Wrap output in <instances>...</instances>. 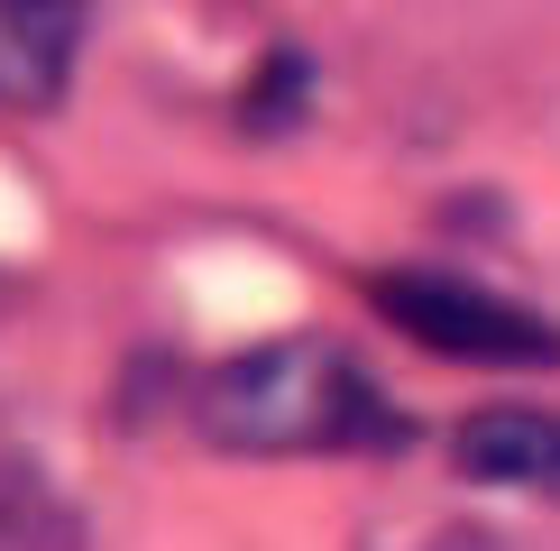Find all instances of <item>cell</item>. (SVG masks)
<instances>
[{
  "label": "cell",
  "instance_id": "1",
  "mask_svg": "<svg viewBox=\"0 0 560 551\" xmlns=\"http://www.w3.org/2000/svg\"><path fill=\"white\" fill-rule=\"evenodd\" d=\"M202 432H212L221 450H258V459L405 442V423L377 405V386L359 377V359L322 350V340H276V350L230 359L221 377L202 386Z\"/></svg>",
  "mask_w": 560,
  "mask_h": 551
},
{
  "label": "cell",
  "instance_id": "2",
  "mask_svg": "<svg viewBox=\"0 0 560 551\" xmlns=\"http://www.w3.org/2000/svg\"><path fill=\"white\" fill-rule=\"evenodd\" d=\"M368 294H377V313L395 331H413L441 359H478V367H542V359H560V331L542 313L505 304V294H487V285H459V276L405 267V276H377Z\"/></svg>",
  "mask_w": 560,
  "mask_h": 551
},
{
  "label": "cell",
  "instance_id": "3",
  "mask_svg": "<svg viewBox=\"0 0 560 551\" xmlns=\"http://www.w3.org/2000/svg\"><path fill=\"white\" fill-rule=\"evenodd\" d=\"M74 46H83V0H0V102L56 110L74 83Z\"/></svg>",
  "mask_w": 560,
  "mask_h": 551
},
{
  "label": "cell",
  "instance_id": "4",
  "mask_svg": "<svg viewBox=\"0 0 560 551\" xmlns=\"http://www.w3.org/2000/svg\"><path fill=\"white\" fill-rule=\"evenodd\" d=\"M459 469L478 488H515V496H560V413L542 405H497L459 432Z\"/></svg>",
  "mask_w": 560,
  "mask_h": 551
},
{
  "label": "cell",
  "instance_id": "5",
  "mask_svg": "<svg viewBox=\"0 0 560 551\" xmlns=\"http://www.w3.org/2000/svg\"><path fill=\"white\" fill-rule=\"evenodd\" d=\"M37 524H74L37 469H0V551H37Z\"/></svg>",
  "mask_w": 560,
  "mask_h": 551
}]
</instances>
